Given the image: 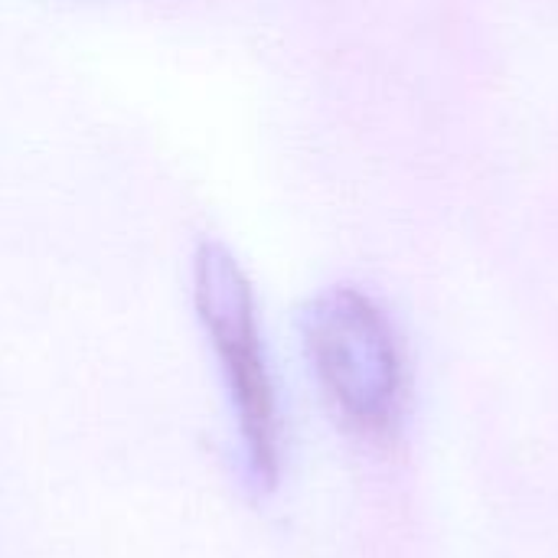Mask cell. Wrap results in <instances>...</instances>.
<instances>
[{
    "label": "cell",
    "mask_w": 558,
    "mask_h": 558,
    "mask_svg": "<svg viewBox=\"0 0 558 558\" xmlns=\"http://www.w3.org/2000/svg\"><path fill=\"white\" fill-rule=\"evenodd\" d=\"M193 304L222 369L248 481L258 490H268L281 474L278 392L265 356L252 281L219 242H203L193 255Z\"/></svg>",
    "instance_id": "1"
},
{
    "label": "cell",
    "mask_w": 558,
    "mask_h": 558,
    "mask_svg": "<svg viewBox=\"0 0 558 558\" xmlns=\"http://www.w3.org/2000/svg\"><path fill=\"white\" fill-rule=\"evenodd\" d=\"M304 347L337 415L360 435L396 428L405 360L386 311L356 288H330L304 311Z\"/></svg>",
    "instance_id": "2"
}]
</instances>
